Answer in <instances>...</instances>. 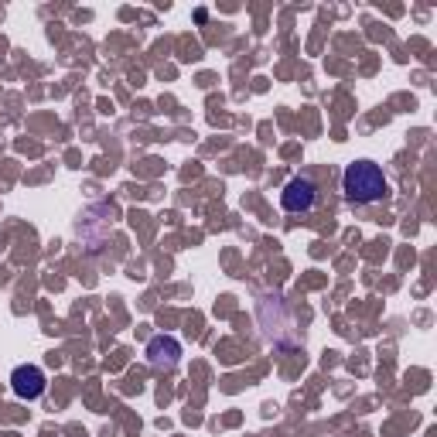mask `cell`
I'll return each instance as SVG.
<instances>
[{
    "label": "cell",
    "instance_id": "7a4b0ae2",
    "mask_svg": "<svg viewBox=\"0 0 437 437\" xmlns=\"http://www.w3.org/2000/svg\"><path fill=\"white\" fill-rule=\"evenodd\" d=\"M314 202H318V185L307 178V174H297V178H290L280 191V205L284 212L290 215H305V212L314 209Z\"/></svg>",
    "mask_w": 437,
    "mask_h": 437
},
{
    "label": "cell",
    "instance_id": "277c9868",
    "mask_svg": "<svg viewBox=\"0 0 437 437\" xmlns=\"http://www.w3.org/2000/svg\"><path fill=\"white\" fill-rule=\"evenodd\" d=\"M181 359V342L174 335H154L147 342V362L157 369H174Z\"/></svg>",
    "mask_w": 437,
    "mask_h": 437
},
{
    "label": "cell",
    "instance_id": "3957f363",
    "mask_svg": "<svg viewBox=\"0 0 437 437\" xmlns=\"http://www.w3.org/2000/svg\"><path fill=\"white\" fill-rule=\"evenodd\" d=\"M11 390H14V397L18 399H38L45 397V390H48V376H45V369L41 365H18L14 373H11Z\"/></svg>",
    "mask_w": 437,
    "mask_h": 437
},
{
    "label": "cell",
    "instance_id": "6da1fadb",
    "mask_svg": "<svg viewBox=\"0 0 437 437\" xmlns=\"http://www.w3.org/2000/svg\"><path fill=\"white\" fill-rule=\"evenodd\" d=\"M342 191L348 202L356 205H373V202H382L386 191H390V181L376 161H352L342 171Z\"/></svg>",
    "mask_w": 437,
    "mask_h": 437
}]
</instances>
